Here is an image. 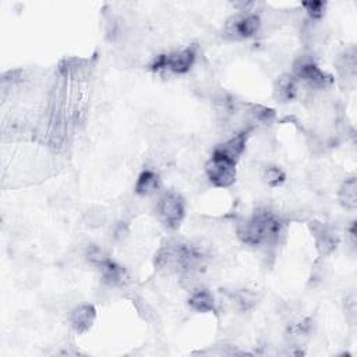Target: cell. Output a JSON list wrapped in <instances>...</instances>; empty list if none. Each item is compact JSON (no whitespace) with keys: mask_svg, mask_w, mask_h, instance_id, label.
<instances>
[{"mask_svg":"<svg viewBox=\"0 0 357 357\" xmlns=\"http://www.w3.org/2000/svg\"><path fill=\"white\" fill-rule=\"evenodd\" d=\"M160 188H162V182L159 174L151 169H145L137 177L134 192L141 197H148L158 193Z\"/></svg>","mask_w":357,"mask_h":357,"instance_id":"8fae6325","label":"cell"},{"mask_svg":"<svg viewBox=\"0 0 357 357\" xmlns=\"http://www.w3.org/2000/svg\"><path fill=\"white\" fill-rule=\"evenodd\" d=\"M303 8L306 9L307 15L313 20H321L325 16L326 3L325 2H306V3H303Z\"/></svg>","mask_w":357,"mask_h":357,"instance_id":"2e32d148","label":"cell"},{"mask_svg":"<svg viewBox=\"0 0 357 357\" xmlns=\"http://www.w3.org/2000/svg\"><path fill=\"white\" fill-rule=\"evenodd\" d=\"M261 28V19L251 12H240L231 16L222 28L225 40L232 42H240L254 38Z\"/></svg>","mask_w":357,"mask_h":357,"instance_id":"7a4b0ae2","label":"cell"},{"mask_svg":"<svg viewBox=\"0 0 357 357\" xmlns=\"http://www.w3.org/2000/svg\"><path fill=\"white\" fill-rule=\"evenodd\" d=\"M156 215L159 221L169 229H177L186 217L185 200L177 193L169 192L159 197L156 201Z\"/></svg>","mask_w":357,"mask_h":357,"instance_id":"5b68a950","label":"cell"},{"mask_svg":"<svg viewBox=\"0 0 357 357\" xmlns=\"http://www.w3.org/2000/svg\"><path fill=\"white\" fill-rule=\"evenodd\" d=\"M251 116L254 117V120L260 122V123H271L272 119L275 117V112L269 108H265V106H261V105H257V106H253L251 110H250Z\"/></svg>","mask_w":357,"mask_h":357,"instance_id":"e0dca14e","label":"cell"},{"mask_svg":"<svg viewBox=\"0 0 357 357\" xmlns=\"http://www.w3.org/2000/svg\"><path fill=\"white\" fill-rule=\"evenodd\" d=\"M97 319V308L92 304H80L72 310L69 321L72 328L77 333H85L90 331Z\"/></svg>","mask_w":357,"mask_h":357,"instance_id":"ba28073f","label":"cell"},{"mask_svg":"<svg viewBox=\"0 0 357 357\" xmlns=\"http://www.w3.org/2000/svg\"><path fill=\"white\" fill-rule=\"evenodd\" d=\"M293 76L297 81H303L314 90H325L332 84V77L319 69L310 56H301L294 62Z\"/></svg>","mask_w":357,"mask_h":357,"instance_id":"8992f818","label":"cell"},{"mask_svg":"<svg viewBox=\"0 0 357 357\" xmlns=\"http://www.w3.org/2000/svg\"><path fill=\"white\" fill-rule=\"evenodd\" d=\"M311 231L315 238L317 250L319 251L321 256H328L338 247L339 239L331 228H328L319 222H314Z\"/></svg>","mask_w":357,"mask_h":357,"instance_id":"9c48e42d","label":"cell"},{"mask_svg":"<svg viewBox=\"0 0 357 357\" xmlns=\"http://www.w3.org/2000/svg\"><path fill=\"white\" fill-rule=\"evenodd\" d=\"M197 59V47L192 45L181 51H174L170 53L159 55L151 65L153 72L169 70L173 74H186L192 70Z\"/></svg>","mask_w":357,"mask_h":357,"instance_id":"277c9868","label":"cell"},{"mask_svg":"<svg viewBox=\"0 0 357 357\" xmlns=\"http://www.w3.org/2000/svg\"><path fill=\"white\" fill-rule=\"evenodd\" d=\"M238 162L226 158L225 155L219 153L214 149L211 158L206 163V176L210 183L218 189H228L231 188L238 177Z\"/></svg>","mask_w":357,"mask_h":357,"instance_id":"3957f363","label":"cell"},{"mask_svg":"<svg viewBox=\"0 0 357 357\" xmlns=\"http://www.w3.org/2000/svg\"><path fill=\"white\" fill-rule=\"evenodd\" d=\"M98 271L101 272V278L103 283L110 288H123L128 282V274L124 267L109 258L108 256L99 261L97 265Z\"/></svg>","mask_w":357,"mask_h":357,"instance_id":"52a82bcc","label":"cell"},{"mask_svg":"<svg viewBox=\"0 0 357 357\" xmlns=\"http://www.w3.org/2000/svg\"><path fill=\"white\" fill-rule=\"evenodd\" d=\"M247 138H249V131H240L236 135L231 137L228 141H225L224 144H219L215 151H218L219 153L225 155L226 158L238 162L239 158L243 155L244 149H246V144H247Z\"/></svg>","mask_w":357,"mask_h":357,"instance_id":"7c38bea8","label":"cell"},{"mask_svg":"<svg viewBox=\"0 0 357 357\" xmlns=\"http://www.w3.org/2000/svg\"><path fill=\"white\" fill-rule=\"evenodd\" d=\"M264 181L265 183L275 189V188H281L285 182H286V173L285 170L281 167V166H276V165H269L265 167L264 170Z\"/></svg>","mask_w":357,"mask_h":357,"instance_id":"9a60e30c","label":"cell"},{"mask_svg":"<svg viewBox=\"0 0 357 357\" xmlns=\"http://www.w3.org/2000/svg\"><path fill=\"white\" fill-rule=\"evenodd\" d=\"M189 306L192 310L197 313H214L215 311V299L214 294L206 289V288H199L194 289L190 296H189Z\"/></svg>","mask_w":357,"mask_h":357,"instance_id":"4fadbf2b","label":"cell"},{"mask_svg":"<svg viewBox=\"0 0 357 357\" xmlns=\"http://www.w3.org/2000/svg\"><path fill=\"white\" fill-rule=\"evenodd\" d=\"M339 203L347 208V210H354L357 206V183L356 177L346 178L343 185L340 186L339 190Z\"/></svg>","mask_w":357,"mask_h":357,"instance_id":"5bb4252c","label":"cell"},{"mask_svg":"<svg viewBox=\"0 0 357 357\" xmlns=\"http://www.w3.org/2000/svg\"><path fill=\"white\" fill-rule=\"evenodd\" d=\"M282 232V219L267 208H260L253 213L249 218L243 219L236 229L240 242L251 247L276 244Z\"/></svg>","mask_w":357,"mask_h":357,"instance_id":"6da1fadb","label":"cell"},{"mask_svg":"<svg viewBox=\"0 0 357 357\" xmlns=\"http://www.w3.org/2000/svg\"><path fill=\"white\" fill-rule=\"evenodd\" d=\"M299 92L297 80L293 74H282L274 84V97L281 103L292 102Z\"/></svg>","mask_w":357,"mask_h":357,"instance_id":"30bf717a","label":"cell"}]
</instances>
